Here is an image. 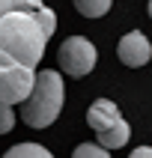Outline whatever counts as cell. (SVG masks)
I'll list each match as a JSON object with an SVG mask.
<instances>
[{"instance_id":"obj_7","label":"cell","mask_w":152,"mask_h":158,"mask_svg":"<svg viewBox=\"0 0 152 158\" xmlns=\"http://www.w3.org/2000/svg\"><path fill=\"white\" fill-rule=\"evenodd\" d=\"M128 137H131V128H128V123L125 119H119V123H113L110 128H105V131L96 134V143L101 146V149H122L125 143H128Z\"/></svg>"},{"instance_id":"obj_6","label":"cell","mask_w":152,"mask_h":158,"mask_svg":"<svg viewBox=\"0 0 152 158\" xmlns=\"http://www.w3.org/2000/svg\"><path fill=\"white\" fill-rule=\"evenodd\" d=\"M122 119V114H119V107H116V102H110V98H98V102H92L87 110V123L92 131H105V128H110L113 123H119Z\"/></svg>"},{"instance_id":"obj_9","label":"cell","mask_w":152,"mask_h":158,"mask_svg":"<svg viewBox=\"0 0 152 158\" xmlns=\"http://www.w3.org/2000/svg\"><path fill=\"white\" fill-rule=\"evenodd\" d=\"M113 0H75V9H78L84 18H101L110 9Z\"/></svg>"},{"instance_id":"obj_4","label":"cell","mask_w":152,"mask_h":158,"mask_svg":"<svg viewBox=\"0 0 152 158\" xmlns=\"http://www.w3.org/2000/svg\"><path fill=\"white\" fill-rule=\"evenodd\" d=\"M96 45L89 42L87 36H69L66 42L60 45L57 51V60H60V69L69 75V78H84L96 69Z\"/></svg>"},{"instance_id":"obj_10","label":"cell","mask_w":152,"mask_h":158,"mask_svg":"<svg viewBox=\"0 0 152 158\" xmlns=\"http://www.w3.org/2000/svg\"><path fill=\"white\" fill-rule=\"evenodd\" d=\"M45 3L42 0H0V18L6 15V12H15V9H30V12H36V9H42Z\"/></svg>"},{"instance_id":"obj_2","label":"cell","mask_w":152,"mask_h":158,"mask_svg":"<svg viewBox=\"0 0 152 158\" xmlns=\"http://www.w3.org/2000/svg\"><path fill=\"white\" fill-rule=\"evenodd\" d=\"M63 102H66L63 75L51 72V69H42V72H36V78H33L30 96L21 102V119L30 128H48L60 116Z\"/></svg>"},{"instance_id":"obj_11","label":"cell","mask_w":152,"mask_h":158,"mask_svg":"<svg viewBox=\"0 0 152 158\" xmlns=\"http://www.w3.org/2000/svg\"><path fill=\"white\" fill-rule=\"evenodd\" d=\"M72 158H110V152L101 149L98 143H80L78 149H75V155Z\"/></svg>"},{"instance_id":"obj_3","label":"cell","mask_w":152,"mask_h":158,"mask_svg":"<svg viewBox=\"0 0 152 158\" xmlns=\"http://www.w3.org/2000/svg\"><path fill=\"white\" fill-rule=\"evenodd\" d=\"M33 78H36L33 69L15 63L12 57L0 51V105H9V107L21 105L33 89Z\"/></svg>"},{"instance_id":"obj_8","label":"cell","mask_w":152,"mask_h":158,"mask_svg":"<svg viewBox=\"0 0 152 158\" xmlns=\"http://www.w3.org/2000/svg\"><path fill=\"white\" fill-rule=\"evenodd\" d=\"M3 158H54V155L39 143H15Z\"/></svg>"},{"instance_id":"obj_12","label":"cell","mask_w":152,"mask_h":158,"mask_svg":"<svg viewBox=\"0 0 152 158\" xmlns=\"http://www.w3.org/2000/svg\"><path fill=\"white\" fill-rule=\"evenodd\" d=\"M12 125H15V107L0 105V134L12 131Z\"/></svg>"},{"instance_id":"obj_13","label":"cell","mask_w":152,"mask_h":158,"mask_svg":"<svg viewBox=\"0 0 152 158\" xmlns=\"http://www.w3.org/2000/svg\"><path fill=\"white\" fill-rule=\"evenodd\" d=\"M128 158H152V149H149V146H137Z\"/></svg>"},{"instance_id":"obj_1","label":"cell","mask_w":152,"mask_h":158,"mask_svg":"<svg viewBox=\"0 0 152 158\" xmlns=\"http://www.w3.org/2000/svg\"><path fill=\"white\" fill-rule=\"evenodd\" d=\"M54 30H57V15L48 6L36 9V12H30V9L6 12L0 18V51L36 72Z\"/></svg>"},{"instance_id":"obj_5","label":"cell","mask_w":152,"mask_h":158,"mask_svg":"<svg viewBox=\"0 0 152 158\" xmlns=\"http://www.w3.org/2000/svg\"><path fill=\"white\" fill-rule=\"evenodd\" d=\"M116 54H119L122 66H128V69H140V66H146V63H149L152 45H149V39H146L140 30H131V33H125L122 39H119Z\"/></svg>"}]
</instances>
